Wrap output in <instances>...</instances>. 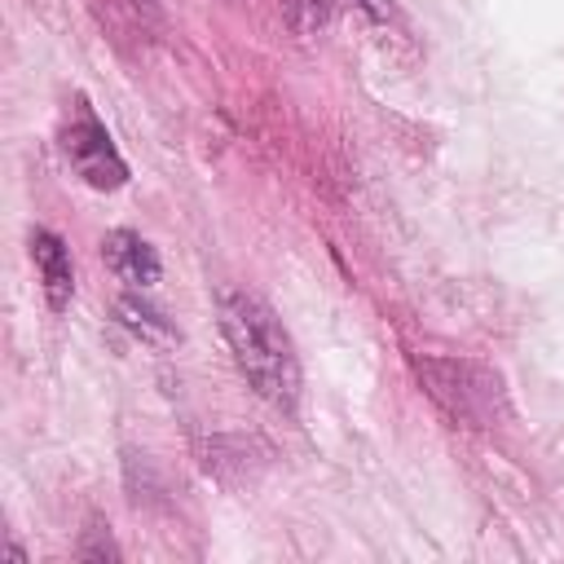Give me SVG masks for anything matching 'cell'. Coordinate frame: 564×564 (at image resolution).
Wrapping results in <instances>:
<instances>
[{"label":"cell","instance_id":"6da1fadb","mask_svg":"<svg viewBox=\"0 0 564 564\" xmlns=\"http://www.w3.org/2000/svg\"><path fill=\"white\" fill-rule=\"evenodd\" d=\"M225 344L242 370V379L278 410H295L300 401V357L278 313L256 291H220L216 300Z\"/></svg>","mask_w":564,"mask_h":564},{"label":"cell","instance_id":"5b68a950","mask_svg":"<svg viewBox=\"0 0 564 564\" xmlns=\"http://www.w3.org/2000/svg\"><path fill=\"white\" fill-rule=\"evenodd\" d=\"M31 260H35V273H40V291L48 300L53 313H62L75 295V264H70V251L66 242L53 234V229H35L31 234Z\"/></svg>","mask_w":564,"mask_h":564},{"label":"cell","instance_id":"7a4b0ae2","mask_svg":"<svg viewBox=\"0 0 564 564\" xmlns=\"http://www.w3.org/2000/svg\"><path fill=\"white\" fill-rule=\"evenodd\" d=\"M423 388L463 423H494L507 405L502 379L480 366V361H463V357H419L414 361Z\"/></svg>","mask_w":564,"mask_h":564},{"label":"cell","instance_id":"52a82bcc","mask_svg":"<svg viewBox=\"0 0 564 564\" xmlns=\"http://www.w3.org/2000/svg\"><path fill=\"white\" fill-rule=\"evenodd\" d=\"M357 4H361V9H366L375 22H388V18L397 13V4H392V0H357Z\"/></svg>","mask_w":564,"mask_h":564},{"label":"cell","instance_id":"277c9868","mask_svg":"<svg viewBox=\"0 0 564 564\" xmlns=\"http://www.w3.org/2000/svg\"><path fill=\"white\" fill-rule=\"evenodd\" d=\"M101 260H106V269H110L119 282H128L132 291H145V286L159 282V251H154L141 234H132V229H110V234L101 238Z\"/></svg>","mask_w":564,"mask_h":564},{"label":"cell","instance_id":"3957f363","mask_svg":"<svg viewBox=\"0 0 564 564\" xmlns=\"http://www.w3.org/2000/svg\"><path fill=\"white\" fill-rule=\"evenodd\" d=\"M62 145H66L75 172H79L93 189H119V185L128 181V167H123V159L115 154L110 132H106L93 115H84L79 123H70L66 137H62Z\"/></svg>","mask_w":564,"mask_h":564},{"label":"cell","instance_id":"8992f818","mask_svg":"<svg viewBox=\"0 0 564 564\" xmlns=\"http://www.w3.org/2000/svg\"><path fill=\"white\" fill-rule=\"evenodd\" d=\"M115 308H119V322H123V326H128L137 339H145V344H159V348H167V344L176 339L172 322H167V317H163L154 304H145L141 295H123Z\"/></svg>","mask_w":564,"mask_h":564}]
</instances>
